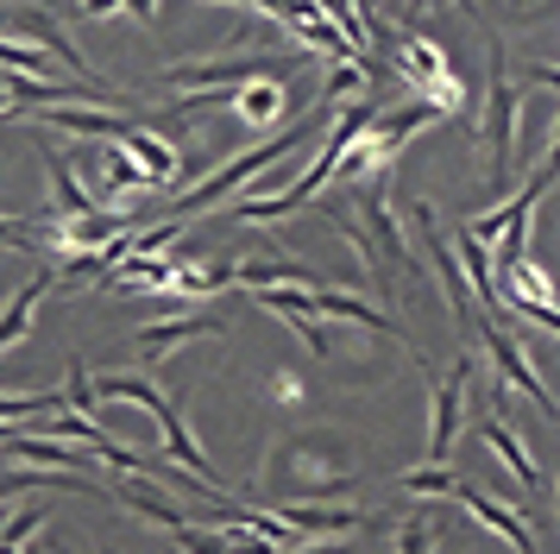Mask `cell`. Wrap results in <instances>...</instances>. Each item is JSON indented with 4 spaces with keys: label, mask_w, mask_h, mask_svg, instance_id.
I'll return each mask as SVG.
<instances>
[{
    "label": "cell",
    "mask_w": 560,
    "mask_h": 554,
    "mask_svg": "<svg viewBox=\"0 0 560 554\" xmlns=\"http://www.w3.org/2000/svg\"><path fill=\"white\" fill-rule=\"evenodd\" d=\"M45 126H51V132H77V139H120L132 120H120L114 107H51Z\"/></svg>",
    "instance_id": "cell-9"
},
{
    "label": "cell",
    "mask_w": 560,
    "mask_h": 554,
    "mask_svg": "<svg viewBox=\"0 0 560 554\" xmlns=\"http://www.w3.org/2000/svg\"><path fill=\"white\" fill-rule=\"evenodd\" d=\"M214 334H228L221 327V315H177V322H152V327H139V359H164V353H177L189 347V341H214Z\"/></svg>",
    "instance_id": "cell-5"
},
{
    "label": "cell",
    "mask_w": 560,
    "mask_h": 554,
    "mask_svg": "<svg viewBox=\"0 0 560 554\" xmlns=\"http://www.w3.org/2000/svg\"><path fill=\"white\" fill-rule=\"evenodd\" d=\"M51 284H57L51 272H38L32 284H20V290H13V302L0 309V353L26 341V327H32V315H38V302H45V290H51Z\"/></svg>",
    "instance_id": "cell-8"
},
{
    "label": "cell",
    "mask_w": 560,
    "mask_h": 554,
    "mask_svg": "<svg viewBox=\"0 0 560 554\" xmlns=\"http://www.w3.org/2000/svg\"><path fill=\"white\" fill-rule=\"evenodd\" d=\"M114 146L127 151L132 164H139V171L152 176V183H164V176L177 171V151L164 146V139H152V132H145V126H127V132H120V139H114Z\"/></svg>",
    "instance_id": "cell-10"
},
{
    "label": "cell",
    "mask_w": 560,
    "mask_h": 554,
    "mask_svg": "<svg viewBox=\"0 0 560 554\" xmlns=\"http://www.w3.org/2000/svg\"><path fill=\"white\" fill-rule=\"evenodd\" d=\"M278 517L296 529V535H328V529H359L365 523L359 510H334V504H283Z\"/></svg>",
    "instance_id": "cell-12"
},
{
    "label": "cell",
    "mask_w": 560,
    "mask_h": 554,
    "mask_svg": "<svg viewBox=\"0 0 560 554\" xmlns=\"http://www.w3.org/2000/svg\"><path fill=\"white\" fill-rule=\"evenodd\" d=\"M479 428H485V441L510 460V473H516V485H541V473H535V460L523 453V441H516V428L504 423V409H491V416H479Z\"/></svg>",
    "instance_id": "cell-13"
},
{
    "label": "cell",
    "mask_w": 560,
    "mask_h": 554,
    "mask_svg": "<svg viewBox=\"0 0 560 554\" xmlns=\"http://www.w3.org/2000/svg\"><path fill=\"white\" fill-rule=\"evenodd\" d=\"M315 315H328V322H359V327H372V334H397V322H390L384 309H372V302H359V297H340V290H315Z\"/></svg>",
    "instance_id": "cell-11"
},
{
    "label": "cell",
    "mask_w": 560,
    "mask_h": 554,
    "mask_svg": "<svg viewBox=\"0 0 560 554\" xmlns=\"http://www.w3.org/2000/svg\"><path fill=\"white\" fill-rule=\"evenodd\" d=\"M177 549L183 554H233L228 535H214V529H202V523H183L177 529Z\"/></svg>",
    "instance_id": "cell-21"
},
{
    "label": "cell",
    "mask_w": 560,
    "mask_h": 554,
    "mask_svg": "<svg viewBox=\"0 0 560 554\" xmlns=\"http://www.w3.org/2000/svg\"><path fill=\"white\" fill-rule=\"evenodd\" d=\"M63 403H70V416H89V423H95V378L82 372V359H70V391H63Z\"/></svg>",
    "instance_id": "cell-19"
},
{
    "label": "cell",
    "mask_w": 560,
    "mask_h": 554,
    "mask_svg": "<svg viewBox=\"0 0 560 554\" xmlns=\"http://www.w3.org/2000/svg\"><path fill=\"white\" fill-rule=\"evenodd\" d=\"M485 347H491V359H498L504 384H516L523 397H535V409H541L548 423H560V403H555V391L541 384V372L529 366V353H523V334H516L510 322H498V315H491V322H485Z\"/></svg>",
    "instance_id": "cell-3"
},
{
    "label": "cell",
    "mask_w": 560,
    "mask_h": 554,
    "mask_svg": "<svg viewBox=\"0 0 560 554\" xmlns=\"http://www.w3.org/2000/svg\"><path fill=\"white\" fill-rule=\"evenodd\" d=\"M365 82V70L359 64H340V70H328V82H322V107H334V101H347Z\"/></svg>",
    "instance_id": "cell-22"
},
{
    "label": "cell",
    "mask_w": 560,
    "mask_h": 554,
    "mask_svg": "<svg viewBox=\"0 0 560 554\" xmlns=\"http://www.w3.org/2000/svg\"><path fill=\"white\" fill-rule=\"evenodd\" d=\"M397 554H434V517H404L397 523Z\"/></svg>",
    "instance_id": "cell-20"
},
{
    "label": "cell",
    "mask_w": 560,
    "mask_h": 554,
    "mask_svg": "<svg viewBox=\"0 0 560 554\" xmlns=\"http://www.w3.org/2000/svg\"><path fill=\"white\" fill-rule=\"evenodd\" d=\"M233 107H240L253 126L278 120V114H283V82H253V89H240V95H233Z\"/></svg>",
    "instance_id": "cell-15"
},
{
    "label": "cell",
    "mask_w": 560,
    "mask_h": 554,
    "mask_svg": "<svg viewBox=\"0 0 560 554\" xmlns=\"http://www.w3.org/2000/svg\"><path fill=\"white\" fill-rule=\"evenodd\" d=\"M535 189H548V183H560V120H555V146H548V164H541V171L529 176Z\"/></svg>",
    "instance_id": "cell-24"
},
{
    "label": "cell",
    "mask_w": 560,
    "mask_h": 554,
    "mask_svg": "<svg viewBox=\"0 0 560 554\" xmlns=\"http://www.w3.org/2000/svg\"><path fill=\"white\" fill-rule=\"evenodd\" d=\"M322 120H328V107L315 101V107H308L303 120H290L283 132H271L265 146L240 151V158H233V164H221V171L208 176V183H196L189 196L171 201V221H183V215H202V208H214V201L240 196V189H246V176H265V171H271V164L283 158V151H303V146H308V132H322Z\"/></svg>",
    "instance_id": "cell-1"
},
{
    "label": "cell",
    "mask_w": 560,
    "mask_h": 554,
    "mask_svg": "<svg viewBox=\"0 0 560 554\" xmlns=\"http://www.w3.org/2000/svg\"><path fill=\"white\" fill-rule=\"evenodd\" d=\"M296 397H303V378L278 372V403H296Z\"/></svg>",
    "instance_id": "cell-25"
},
{
    "label": "cell",
    "mask_w": 560,
    "mask_h": 554,
    "mask_svg": "<svg viewBox=\"0 0 560 554\" xmlns=\"http://www.w3.org/2000/svg\"><path fill=\"white\" fill-rule=\"evenodd\" d=\"M32 240H38V233H26V227L13 221V215H0V246H7V252H26Z\"/></svg>",
    "instance_id": "cell-23"
},
{
    "label": "cell",
    "mask_w": 560,
    "mask_h": 554,
    "mask_svg": "<svg viewBox=\"0 0 560 554\" xmlns=\"http://www.w3.org/2000/svg\"><path fill=\"white\" fill-rule=\"evenodd\" d=\"M516 114H523V101H516V82L504 76V50L491 38V89H485V139H491V183L504 189L510 183V151H516Z\"/></svg>",
    "instance_id": "cell-2"
},
{
    "label": "cell",
    "mask_w": 560,
    "mask_h": 554,
    "mask_svg": "<svg viewBox=\"0 0 560 554\" xmlns=\"http://www.w3.org/2000/svg\"><path fill=\"white\" fill-rule=\"evenodd\" d=\"M454 498L466 504V510H472V517H479L485 529H498V535H504V542H510L516 554H535V535H529V523H523V510H510V504L485 498L479 485H466V478L454 485Z\"/></svg>",
    "instance_id": "cell-6"
},
{
    "label": "cell",
    "mask_w": 560,
    "mask_h": 554,
    "mask_svg": "<svg viewBox=\"0 0 560 554\" xmlns=\"http://www.w3.org/2000/svg\"><path fill=\"white\" fill-rule=\"evenodd\" d=\"M397 485H404L409 498H429V492H447V498H454L459 473H447V466H416V473H404Z\"/></svg>",
    "instance_id": "cell-18"
},
{
    "label": "cell",
    "mask_w": 560,
    "mask_h": 554,
    "mask_svg": "<svg viewBox=\"0 0 560 554\" xmlns=\"http://www.w3.org/2000/svg\"><path fill=\"white\" fill-rule=\"evenodd\" d=\"M7 107H13V101H7V89H0V114H7Z\"/></svg>",
    "instance_id": "cell-28"
},
{
    "label": "cell",
    "mask_w": 560,
    "mask_h": 554,
    "mask_svg": "<svg viewBox=\"0 0 560 554\" xmlns=\"http://www.w3.org/2000/svg\"><path fill=\"white\" fill-rule=\"evenodd\" d=\"M139 189H152V176L114 146V151H107V201H127V196H139Z\"/></svg>",
    "instance_id": "cell-16"
},
{
    "label": "cell",
    "mask_w": 560,
    "mask_h": 554,
    "mask_svg": "<svg viewBox=\"0 0 560 554\" xmlns=\"http://www.w3.org/2000/svg\"><path fill=\"white\" fill-rule=\"evenodd\" d=\"M32 146H38V158H45V171H51V201L70 215V221H82V215H102V208H95V196L77 183V171H70V164H63L45 139H38V126H32Z\"/></svg>",
    "instance_id": "cell-7"
},
{
    "label": "cell",
    "mask_w": 560,
    "mask_h": 554,
    "mask_svg": "<svg viewBox=\"0 0 560 554\" xmlns=\"http://www.w3.org/2000/svg\"><path fill=\"white\" fill-rule=\"evenodd\" d=\"M466 378H472V359H459L454 372L434 384V435H429L434 466H447V453H454V441H459V423H466Z\"/></svg>",
    "instance_id": "cell-4"
},
{
    "label": "cell",
    "mask_w": 560,
    "mask_h": 554,
    "mask_svg": "<svg viewBox=\"0 0 560 554\" xmlns=\"http://www.w3.org/2000/svg\"><path fill=\"white\" fill-rule=\"evenodd\" d=\"M365 221H372V233H378V246H384V265H397V272H409V246H404V233H397V221H390V208H384L378 189H365Z\"/></svg>",
    "instance_id": "cell-14"
},
{
    "label": "cell",
    "mask_w": 560,
    "mask_h": 554,
    "mask_svg": "<svg viewBox=\"0 0 560 554\" xmlns=\"http://www.w3.org/2000/svg\"><path fill=\"white\" fill-rule=\"evenodd\" d=\"M290 554H353V542H315V549H290Z\"/></svg>",
    "instance_id": "cell-27"
},
{
    "label": "cell",
    "mask_w": 560,
    "mask_h": 554,
    "mask_svg": "<svg viewBox=\"0 0 560 554\" xmlns=\"http://www.w3.org/2000/svg\"><path fill=\"white\" fill-rule=\"evenodd\" d=\"M529 82H541V89H560V64H535Z\"/></svg>",
    "instance_id": "cell-26"
},
{
    "label": "cell",
    "mask_w": 560,
    "mask_h": 554,
    "mask_svg": "<svg viewBox=\"0 0 560 554\" xmlns=\"http://www.w3.org/2000/svg\"><path fill=\"white\" fill-rule=\"evenodd\" d=\"M0 70L7 76H32V82H45L51 64H45V50L26 45V38H0Z\"/></svg>",
    "instance_id": "cell-17"
}]
</instances>
